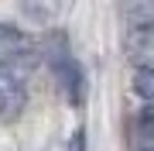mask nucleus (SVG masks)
Masks as SVG:
<instances>
[{"mask_svg": "<svg viewBox=\"0 0 154 151\" xmlns=\"http://www.w3.org/2000/svg\"><path fill=\"white\" fill-rule=\"evenodd\" d=\"M41 55L48 58L51 72H55V79H58L62 96H65L72 106H79V103L86 100V79H82L79 62L72 58V52H69L65 34H62V31H51L48 38H45V45H41Z\"/></svg>", "mask_w": 154, "mask_h": 151, "instance_id": "obj_1", "label": "nucleus"}, {"mask_svg": "<svg viewBox=\"0 0 154 151\" xmlns=\"http://www.w3.org/2000/svg\"><path fill=\"white\" fill-rule=\"evenodd\" d=\"M28 65H34V41L14 24H0V69L24 72Z\"/></svg>", "mask_w": 154, "mask_h": 151, "instance_id": "obj_2", "label": "nucleus"}, {"mask_svg": "<svg viewBox=\"0 0 154 151\" xmlns=\"http://www.w3.org/2000/svg\"><path fill=\"white\" fill-rule=\"evenodd\" d=\"M123 55L134 69H154V24H137L123 38Z\"/></svg>", "mask_w": 154, "mask_h": 151, "instance_id": "obj_3", "label": "nucleus"}, {"mask_svg": "<svg viewBox=\"0 0 154 151\" xmlns=\"http://www.w3.org/2000/svg\"><path fill=\"white\" fill-rule=\"evenodd\" d=\"M24 100H28V93H24V83L17 72H4L0 69V120H11L17 113L24 110Z\"/></svg>", "mask_w": 154, "mask_h": 151, "instance_id": "obj_4", "label": "nucleus"}, {"mask_svg": "<svg viewBox=\"0 0 154 151\" xmlns=\"http://www.w3.org/2000/svg\"><path fill=\"white\" fill-rule=\"evenodd\" d=\"M62 7H65V0H21V11L31 17V21H51V17L62 14Z\"/></svg>", "mask_w": 154, "mask_h": 151, "instance_id": "obj_5", "label": "nucleus"}, {"mask_svg": "<svg viewBox=\"0 0 154 151\" xmlns=\"http://www.w3.org/2000/svg\"><path fill=\"white\" fill-rule=\"evenodd\" d=\"M127 21H130V28L154 24V0H127Z\"/></svg>", "mask_w": 154, "mask_h": 151, "instance_id": "obj_6", "label": "nucleus"}, {"mask_svg": "<svg viewBox=\"0 0 154 151\" xmlns=\"http://www.w3.org/2000/svg\"><path fill=\"white\" fill-rule=\"evenodd\" d=\"M134 93H137L140 100L154 103V69H137V72H134Z\"/></svg>", "mask_w": 154, "mask_h": 151, "instance_id": "obj_7", "label": "nucleus"}, {"mask_svg": "<svg viewBox=\"0 0 154 151\" xmlns=\"http://www.w3.org/2000/svg\"><path fill=\"white\" fill-rule=\"evenodd\" d=\"M65 151H86V131H82V127L69 137V148H65Z\"/></svg>", "mask_w": 154, "mask_h": 151, "instance_id": "obj_8", "label": "nucleus"}, {"mask_svg": "<svg viewBox=\"0 0 154 151\" xmlns=\"http://www.w3.org/2000/svg\"><path fill=\"white\" fill-rule=\"evenodd\" d=\"M137 151H154V144H147V148H137Z\"/></svg>", "mask_w": 154, "mask_h": 151, "instance_id": "obj_9", "label": "nucleus"}]
</instances>
